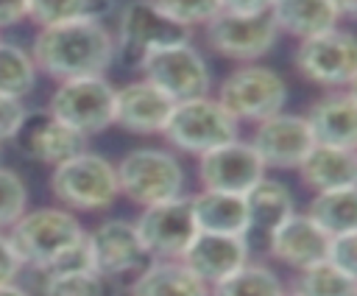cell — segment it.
Segmentation results:
<instances>
[{
    "label": "cell",
    "instance_id": "6da1fadb",
    "mask_svg": "<svg viewBox=\"0 0 357 296\" xmlns=\"http://www.w3.org/2000/svg\"><path fill=\"white\" fill-rule=\"evenodd\" d=\"M8 240L14 243L22 265H33L42 274L92 268L86 232L64 207H39L25 212L11 226Z\"/></svg>",
    "mask_w": 357,
    "mask_h": 296
},
{
    "label": "cell",
    "instance_id": "7a4b0ae2",
    "mask_svg": "<svg viewBox=\"0 0 357 296\" xmlns=\"http://www.w3.org/2000/svg\"><path fill=\"white\" fill-rule=\"evenodd\" d=\"M31 56L42 73L59 81L103 75L117 59V39L95 20L64 22L42 28Z\"/></svg>",
    "mask_w": 357,
    "mask_h": 296
},
{
    "label": "cell",
    "instance_id": "3957f363",
    "mask_svg": "<svg viewBox=\"0 0 357 296\" xmlns=\"http://www.w3.org/2000/svg\"><path fill=\"white\" fill-rule=\"evenodd\" d=\"M50 193L64 209H75V212L109 209L120 195L117 165H112L100 154L84 151L53 168Z\"/></svg>",
    "mask_w": 357,
    "mask_h": 296
},
{
    "label": "cell",
    "instance_id": "277c9868",
    "mask_svg": "<svg viewBox=\"0 0 357 296\" xmlns=\"http://www.w3.org/2000/svg\"><path fill=\"white\" fill-rule=\"evenodd\" d=\"M190 42V28L176 22L156 0H134L123 8L117 22V56L128 67H142L156 50Z\"/></svg>",
    "mask_w": 357,
    "mask_h": 296
},
{
    "label": "cell",
    "instance_id": "5b68a950",
    "mask_svg": "<svg viewBox=\"0 0 357 296\" xmlns=\"http://www.w3.org/2000/svg\"><path fill=\"white\" fill-rule=\"evenodd\" d=\"M165 140L184 151L204 156L231 140H237V120L223 109L218 98L201 95L190 101H178L165 126Z\"/></svg>",
    "mask_w": 357,
    "mask_h": 296
},
{
    "label": "cell",
    "instance_id": "8992f818",
    "mask_svg": "<svg viewBox=\"0 0 357 296\" xmlns=\"http://www.w3.org/2000/svg\"><path fill=\"white\" fill-rule=\"evenodd\" d=\"M120 193L139 204H162L184 193V168L170 151L162 148H134L117 162Z\"/></svg>",
    "mask_w": 357,
    "mask_h": 296
},
{
    "label": "cell",
    "instance_id": "52a82bcc",
    "mask_svg": "<svg viewBox=\"0 0 357 296\" xmlns=\"http://www.w3.org/2000/svg\"><path fill=\"white\" fill-rule=\"evenodd\" d=\"M218 101L237 123L240 120L259 123L282 112L287 101V84L276 70L251 61L223 78L218 89Z\"/></svg>",
    "mask_w": 357,
    "mask_h": 296
},
{
    "label": "cell",
    "instance_id": "ba28073f",
    "mask_svg": "<svg viewBox=\"0 0 357 296\" xmlns=\"http://www.w3.org/2000/svg\"><path fill=\"white\" fill-rule=\"evenodd\" d=\"M114 95L117 89L103 75L70 78L53 89L47 112L84 137H92L114 126Z\"/></svg>",
    "mask_w": 357,
    "mask_h": 296
},
{
    "label": "cell",
    "instance_id": "9c48e42d",
    "mask_svg": "<svg viewBox=\"0 0 357 296\" xmlns=\"http://www.w3.org/2000/svg\"><path fill=\"white\" fill-rule=\"evenodd\" d=\"M296 70L318 87H349L357 73V36L343 28H329L296 47Z\"/></svg>",
    "mask_w": 357,
    "mask_h": 296
},
{
    "label": "cell",
    "instance_id": "30bf717a",
    "mask_svg": "<svg viewBox=\"0 0 357 296\" xmlns=\"http://www.w3.org/2000/svg\"><path fill=\"white\" fill-rule=\"evenodd\" d=\"M139 70H142L145 81L159 87L176 103L209 95V84H212L209 64L190 42L151 53Z\"/></svg>",
    "mask_w": 357,
    "mask_h": 296
},
{
    "label": "cell",
    "instance_id": "8fae6325",
    "mask_svg": "<svg viewBox=\"0 0 357 296\" xmlns=\"http://www.w3.org/2000/svg\"><path fill=\"white\" fill-rule=\"evenodd\" d=\"M137 232L145 243L148 257L156 260H181L192 237L198 235L192 198H170L162 204H151L137 218Z\"/></svg>",
    "mask_w": 357,
    "mask_h": 296
},
{
    "label": "cell",
    "instance_id": "7c38bea8",
    "mask_svg": "<svg viewBox=\"0 0 357 296\" xmlns=\"http://www.w3.org/2000/svg\"><path fill=\"white\" fill-rule=\"evenodd\" d=\"M279 39V25L271 11L265 14H231L220 11L212 22H206V42L215 53L251 64L262 59Z\"/></svg>",
    "mask_w": 357,
    "mask_h": 296
},
{
    "label": "cell",
    "instance_id": "4fadbf2b",
    "mask_svg": "<svg viewBox=\"0 0 357 296\" xmlns=\"http://www.w3.org/2000/svg\"><path fill=\"white\" fill-rule=\"evenodd\" d=\"M265 176V162L257 148L240 140H231L204 156H198V182L204 190L220 193H248Z\"/></svg>",
    "mask_w": 357,
    "mask_h": 296
},
{
    "label": "cell",
    "instance_id": "5bb4252c",
    "mask_svg": "<svg viewBox=\"0 0 357 296\" xmlns=\"http://www.w3.org/2000/svg\"><path fill=\"white\" fill-rule=\"evenodd\" d=\"M86 246H89V265L106 279L137 271L148 257L137 223L123 218H109L98 223L92 232H86Z\"/></svg>",
    "mask_w": 357,
    "mask_h": 296
},
{
    "label": "cell",
    "instance_id": "9a60e30c",
    "mask_svg": "<svg viewBox=\"0 0 357 296\" xmlns=\"http://www.w3.org/2000/svg\"><path fill=\"white\" fill-rule=\"evenodd\" d=\"M251 145L262 156L265 168H298L315 148V134L307 117L279 112L257 123Z\"/></svg>",
    "mask_w": 357,
    "mask_h": 296
},
{
    "label": "cell",
    "instance_id": "2e32d148",
    "mask_svg": "<svg viewBox=\"0 0 357 296\" xmlns=\"http://www.w3.org/2000/svg\"><path fill=\"white\" fill-rule=\"evenodd\" d=\"M14 142H17L22 156L42 162V165H50V168L86 151V137L81 131L70 128L67 123H61L59 117H53L47 109L33 112V114L28 112Z\"/></svg>",
    "mask_w": 357,
    "mask_h": 296
},
{
    "label": "cell",
    "instance_id": "e0dca14e",
    "mask_svg": "<svg viewBox=\"0 0 357 296\" xmlns=\"http://www.w3.org/2000/svg\"><path fill=\"white\" fill-rule=\"evenodd\" d=\"M181 262L206 285H218L248 262V240L243 235L198 232L187 246Z\"/></svg>",
    "mask_w": 357,
    "mask_h": 296
},
{
    "label": "cell",
    "instance_id": "ac0fdd59",
    "mask_svg": "<svg viewBox=\"0 0 357 296\" xmlns=\"http://www.w3.org/2000/svg\"><path fill=\"white\" fill-rule=\"evenodd\" d=\"M176 101L151 81H131L114 95V126L131 134H162Z\"/></svg>",
    "mask_w": 357,
    "mask_h": 296
},
{
    "label": "cell",
    "instance_id": "d6986e66",
    "mask_svg": "<svg viewBox=\"0 0 357 296\" xmlns=\"http://www.w3.org/2000/svg\"><path fill=\"white\" fill-rule=\"evenodd\" d=\"M329 243H332V237L310 215H298V212H293L284 223H279L268 235V251L279 262L298 268V271L326 260Z\"/></svg>",
    "mask_w": 357,
    "mask_h": 296
},
{
    "label": "cell",
    "instance_id": "ffe728a7",
    "mask_svg": "<svg viewBox=\"0 0 357 296\" xmlns=\"http://www.w3.org/2000/svg\"><path fill=\"white\" fill-rule=\"evenodd\" d=\"M315 142L357 148V101L351 92H329L307 112Z\"/></svg>",
    "mask_w": 357,
    "mask_h": 296
},
{
    "label": "cell",
    "instance_id": "44dd1931",
    "mask_svg": "<svg viewBox=\"0 0 357 296\" xmlns=\"http://www.w3.org/2000/svg\"><path fill=\"white\" fill-rule=\"evenodd\" d=\"M192 212L198 232H218V235H251V215L248 201L243 193H220L204 190L192 195Z\"/></svg>",
    "mask_w": 357,
    "mask_h": 296
},
{
    "label": "cell",
    "instance_id": "7402d4cb",
    "mask_svg": "<svg viewBox=\"0 0 357 296\" xmlns=\"http://www.w3.org/2000/svg\"><path fill=\"white\" fill-rule=\"evenodd\" d=\"M298 173L304 184L315 193L351 187L357 184V148H337V145L315 142V148L298 165Z\"/></svg>",
    "mask_w": 357,
    "mask_h": 296
},
{
    "label": "cell",
    "instance_id": "603a6c76",
    "mask_svg": "<svg viewBox=\"0 0 357 296\" xmlns=\"http://www.w3.org/2000/svg\"><path fill=\"white\" fill-rule=\"evenodd\" d=\"M128 296H212V290L181 260H156L131 282Z\"/></svg>",
    "mask_w": 357,
    "mask_h": 296
},
{
    "label": "cell",
    "instance_id": "cb8c5ba5",
    "mask_svg": "<svg viewBox=\"0 0 357 296\" xmlns=\"http://www.w3.org/2000/svg\"><path fill=\"white\" fill-rule=\"evenodd\" d=\"M271 14L279 31L296 36L298 42L335 28L340 20L332 0H273Z\"/></svg>",
    "mask_w": 357,
    "mask_h": 296
},
{
    "label": "cell",
    "instance_id": "d4e9b609",
    "mask_svg": "<svg viewBox=\"0 0 357 296\" xmlns=\"http://www.w3.org/2000/svg\"><path fill=\"white\" fill-rule=\"evenodd\" d=\"M245 201H248V215H251V232L257 229L265 237L296 212V201H293L290 187L279 179H271V176H262L245 193Z\"/></svg>",
    "mask_w": 357,
    "mask_h": 296
},
{
    "label": "cell",
    "instance_id": "484cf974",
    "mask_svg": "<svg viewBox=\"0 0 357 296\" xmlns=\"http://www.w3.org/2000/svg\"><path fill=\"white\" fill-rule=\"evenodd\" d=\"M307 215L329 235H346L357 229V184L315 193L307 207Z\"/></svg>",
    "mask_w": 357,
    "mask_h": 296
},
{
    "label": "cell",
    "instance_id": "4316f807",
    "mask_svg": "<svg viewBox=\"0 0 357 296\" xmlns=\"http://www.w3.org/2000/svg\"><path fill=\"white\" fill-rule=\"evenodd\" d=\"M112 8L114 0H28V17L39 28L84 22V20L100 22L106 14H112Z\"/></svg>",
    "mask_w": 357,
    "mask_h": 296
},
{
    "label": "cell",
    "instance_id": "83f0119b",
    "mask_svg": "<svg viewBox=\"0 0 357 296\" xmlns=\"http://www.w3.org/2000/svg\"><path fill=\"white\" fill-rule=\"evenodd\" d=\"M293 296H357V276L340 271L329 260H321L298 271Z\"/></svg>",
    "mask_w": 357,
    "mask_h": 296
},
{
    "label": "cell",
    "instance_id": "f1b7e54d",
    "mask_svg": "<svg viewBox=\"0 0 357 296\" xmlns=\"http://www.w3.org/2000/svg\"><path fill=\"white\" fill-rule=\"evenodd\" d=\"M36 70L39 67L28 50L0 39V95H11L20 101L31 95L36 87Z\"/></svg>",
    "mask_w": 357,
    "mask_h": 296
},
{
    "label": "cell",
    "instance_id": "f546056e",
    "mask_svg": "<svg viewBox=\"0 0 357 296\" xmlns=\"http://www.w3.org/2000/svg\"><path fill=\"white\" fill-rule=\"evenodd\" d=\"M212 296H284V288L268 265L245 262L240 271L218 282Z\"/></svg>",
    "mask_w": 357,
    "mask_h": 296
},
{
    "label": "cell",
    "instance_id": "4dcf8cb0",
    "mask_svg": "<svg viewBox=\"0 0 357 296\" xmlns=\"http://www.w3.org/2000/svg\"><path fill=\"white\" fill-rule=\"evenodd\" d=\"M42 296H109V279L95 268L45 274Z\"/></svg>",
    "mask_w": 357,
    "mask_h": 296
},
{
    "label": "cell",
    "instance_id": "1f68e13d",
    "mask_svg": "<svg viewBox=\"0 0 357 296\" xmlns=\"http://www.w3.org/2000/svg\"><path fill=\"white\" fill-rule=\"evenodd\" d=\"M28 212V187L14 173L0 168V229H11Z\"/></svg>",
    "mask_w": 357,
    "mask_h": 296
},
{
    "label": "cell",
    "instance_id": "d6a6232c",
    "mask_svg": "<svg viewBox=\"0 0 357 296\" xmlns=\"http://www.w3.org/2000/svg\"><path fill=\"white\" fill-rule=\"evenodd\" d=\"M176 22L181 25H206L212 22L220 11H223V3L220 0H156Z\"/></svg>",
    "mask_w": 357,
    "mask_h": 296
},
{
    "label": "cell",
    "instance_id": "836d02e7",
    "mask_svg": "<svg viewBox=\"0 0 357 296\" xmlns=\"http://www.w3.org/2000/svg\"><path fill=\"white\" fill-rule=\"evenodd\" d=\"M332 265H337L346 274L357 276V232H346V235H335L329 243V257Z\"/></svg>",
    "mask_w": 357,
    "mask_h": 296
},
{
    "label": "cell",
    "instance_id": "e575fe53",
    "mask_svg": "<svg viewBox=\"0 0 357 296\" xmlns=\"http://www.w3.org/2000/svg\"><path fill=\"white\" fill-rule=\"evenodd\" d=\"M28 117V109L20 98H11V95H0V142L6 140H14L17 131L22 128Z\"/></svg>",
    "mask_w": 357,
    "mask_h": 296
},
{
    "label": "cell",
    "instance_id": "d590c367",
    "mask_svg": "<svg viewBox=\"0 0 357 296\" xmlns=\"http://www.w3.org/2000/svg\"><path fill=\"white\" fill-rule=\"evenodd\" d=\"M20 268H22V260H20L17 249H14V243L6 235H0V285L14 282Z\"/></svg>",
    "mask_w": 357,
    "mask_h": 296
},
{
    "label": "cell",
    "instance_id": "8d00e7d4",
    "mask_svg": "<svg viewBox=\"0 0 357 296\" xmlns=\"http://www.w3.org/2000/svg\"><path fill=\"white\" fill-rule=\"evenodd\" d=\"M28 17V0H0V28L17 25Z\"/></svg>",
    "mask_w": 357,
    "mask_h": 296
},
{
    "label": "cell",
    "instance_id": "74e56055",
    "mask_svg": "<svg viewBox=\"0 0 357 296\" xmlns=\"http://www.w3.org/2000/svg\"><path fill=\"white\" fill-rule=\"evenodd\" d=\"M223 11L231 14H265L273 8V0H220Z\"/></svg>",
    "mask_w": 357,
    "mask_h": 296
},
{
    "label": "cell",
    "instance_id": "f35d334b",
    "mask_svg": "<svg viewBox=\"0 0 357 296\" xmlns=\"http://www.w3.org/2000/svg\"><path fill=\"white\" fill-rule=\"evenodd\" d=\"M335 3V8H337V14L340 17H357V0H332Z\"/></svg>",
    "mask_w": 357,
    "mask_h": 296
},
{
    "label": "cell",
    "instance_id": "ab89813d",
    "mask_svg": "<svg viewBox=\"0 0 357 296\" xmlns=\"http://www.w3.org/2000/svg\"><path fill=\"white\" fill-rule=\"evenodd\" d=\"M0 296H28V290H22L14 282H6V285H0Z\"/></svg>",
    "mask_w": 357,
    "mask_h": 296
},
{
    "label": "cell",
    "instance_id": "60d3db41",
    "mask_svg": "<svg viewBox=\"0 0 357 296\" xmlns=\"http://www.w3.org/2000/svg\"><path fill=\"white\" fill-rule=\"evenodd\" d=\"M349 92H351L354 101H357V73H354V78H351V84H349Z\"/></svg>",
    "mask_w": 357,
    "mask_h": 296
},
{
    "label": "cell",
    "instance_id": "b9f144b4",
    "mask_svg": "<svg viewBox=\"0 0 357 296\" xmlns=\"http://www.w3.org/2000/svg\"><path fill=\"white\" fill-rule=\"evenodd\" d=\"M354 232H357V229H354Z\"/></svg>",
    "mask_w": 357,
    "mask_h": 296
}]
</instances>
